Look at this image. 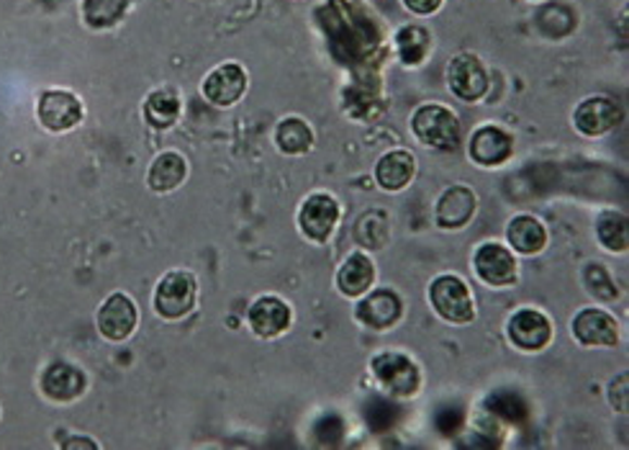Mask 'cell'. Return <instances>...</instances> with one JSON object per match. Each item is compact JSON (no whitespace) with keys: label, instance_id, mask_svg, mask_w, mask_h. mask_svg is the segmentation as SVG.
Listing matches in <instances>:
<instances>
[{"label":"cell","instance_id":"1","mask_svg":"<svg viewBox=\"0 0 629 450\" xmlns=\"http://www.w3.org/2000/svg\"><path fill=\"white\" fill-rule=\"evenodd\" d=\"M412 129L422 145L432 147V150L450 152L461 145V122L450 109L437 103H427L416 109L412 118Z\"/></svg>","mask_w":629,"mask_h":450},{"label":"cell","instance_id":"2","mask_svg":"<svg viewBox=\"0 0 629 450\" xmlns=\"http://www.w3.org/2000/svg\"><path fill=\"white\" fill-rule=\"evenodd\" d=\"M429 301L435 312L450 325H468L476 320V304L468 284L457 276H440L429 286Z\"/></svg>","mask_w":629,"mask_h":450},{"label":"cell","instance_id":"3","mask_svg":"<svg viewBox=\"0 0 629 450\" xmlns=\"http://www.w3.org/2000/svg\"><path fill=\"white\" fill-rule=\"evenodd\" d=\"M198 297L196 278L186 271H173L154 288V312L162 320H180L193 312Z\"/></svg>","mask_w":629,"mask_h":450},{"label":"cell","instance_id":"4","mask_svg":"<svg viewBox=\"0 0 629 450\" xmlns=\"http://www.w3.org/2000/svg\"><path fill=\"white\" fill-rule=\"evenodd\" d=\"M339 216H342V211H339L337 199L327 193L309 196L299 211L301 235L311 242H327L339 224Z\"/></svg>","mask_w":629,"mask_h":450},{"label":"cell","instance_id":"5","mask_svg":"<svg viewBox=\"0 0 629 450\" xmlns=\"http://www.w3.org/2000/svg\"><path fill=\"white\" fill-rule=\"evenodd\" d=\"M373 371H376L380 386L395 397H414L422 386L419 368L412 363V358L401 353H380L373 361Z\"/></svg>","mask_w":629,"mask_h":450},{"label":"cell","instance_id":"6","mask_svg":"<svg viewBox=\"0 0 629 450\" xmlns=\"http://www.w3.org/2000/svg\"><path fill=\"white\" fill-rule=\"evenodd\" d=\"M508 340L512 346H517L525 353H540L550 346L553 340V325L542 312L537 309H519L517 314H512L506 325Z\"/></svg>","mask_w":629,"mask_h":450},{"label":"cell","instance_id":"7","mask_svg":"<svg viewBox=\"0 0 629 450\" xmlns=\"http://www.w3.org/2000/svg\"><path fill=\"white\" fill-rule=\"evenodd\" d=\"M473 265H476L478 278L493 288H506L517 284V258H514V252L504 248V245H480L476 258H473Z\"/></svg>","mask_w":629,"mask_h":450},{"label":"cell","instance_id":"8","mask_svg":"<svg viewBox=\"0 0 629 450\" xmlns=\"http://www.w3.org/2000/svg\"><path fill=\"white\" fill-rule=\"evenodd\" d=\"M37 116L49 132H70L83 122V103L70 90H47L39 98Z\"/></svg>","mask_w":629,"mask_h":450},{"label":"cell","instance_id":"9","mask_svg":"<svg viewBox=\"0 0 629 450\" xmlns=\"http://www.w3.org/2000/svg\"><path fill=\"white\" fill-rule=\"evenodd\" d=\"M137 322V304L126 293H113L103 301L101 312H98V329L111 342H124L126 337H131Z\"/></svg>","mask_w":629,"mask_h":450},{"label":"cell","instance_id":"10","mask_svg":"<svg viewBox=\"0 0 629 450\" xmlns=\"http://www.w3.org/2000/svg\"><path fill=\"white\" fill-rule=\"evenodd\" d=\"M357 322L367 329H376V333H386L391 329L395 322L404 314V304H401L399 293L391 288H378L370 297H365L357 304Z\"/></svg>","mask_w":629,"mask_h":450},{"label":"cell","instance_id":"11","mask_svg":"<svg viewBox=\"0 0 629 450\" xmlns=\"http://www.w3.org/2000/svg\"><path fill=\"white\" fill-rule=\"evenodd\" d=\"M448 80L452 93L463 98V101H480L489 90V75H486V67L480 65L476 54H457L450 62Z\"/></svg>","mask_w":629,"mask_h":450},{"label":"cell","instance_id":"12","mask_svg":"<svg viewBox=\"0 0 629 450\" xmlns=\"http://www.w3.org/2000/svg\"><path fill=\"white\" fill-rule=\"evenodd\" d=\"M574 337L586 348H614L619 342V325L602 309H583L574 320Z\"/></svg>","mask_w":629,"mask_h":450},{"label":"cell","instance_id":"13","mask_svg":"<svg viewBox=\"0 0 629 450\" xmlns=\"http://www.w3.org/2000/svg\"><path fill=\"white\" fill-rule=\"evenodd\" d=\"M621 122V111L617 101L606 96H591L578 105L574 114L576 129L586 137H602L606 132H612L614 126Z\"/></svg>","mask_w":629,"mask_h":450},{"label":"cell","instance_id":"14","mask_svg":"<svg viewBox=\"0 0 629 450\" xmlns=\"http://www.w3.org/2000/svg\"><path fill=\"white\" fill-rule=\"evenodd\" d=\"M247 93V73L237 62H224L203 80V96L214 105H235Z\"/></svg>","mask_w":629,"mask_h":450},{"label":"cell","instance_id":"15","mask_svg":"<svg viewBox=\"0 0 629 450\" xmlns=\"http://www.w3.org/2000/svg\"><path fill=\"white\" fill-rule=\"evenodd\" d=\"M470 160L480 167H499L514 154V139L499 126H480L470 139Z\"/></svg>","mask_w":629,"mask_h":450},{"label":"cell","instance_id":"16","mask_svg":"<svg viewBox=\"0 0 629 450\" xmlns=\"http://www.w3.org/2000/svg\"><path fill=\"white\" fill-rule=\"evenodd\" d=\"M85 374L73 363H52L41 376V391L52 402H73L85 393Z\"/></svg>","mask_w":629,"mask_h":450},{"label":"cell","instance_id":"17","mask_svg":"<svg viewBox=\"0 0 629 450\" xmlns=\"http://www.w3.org/2000/svg\"><path fill=\"white\" fill-rule=\"evenodd\" d=\"M293 312L278 297H260L250 307V327L260 337H278L291 327Z\"/></svg>","mask_w":629,"mask_h":450},{"label":"cell","instance_id":"18","mask_svg":"<svg viewBox=\"0 0 629 450\" xmlns=\"http://www.w3.org/2000/svg\"><path fill=\"white\" fill-rule=\"evenodd\" d=\"M476 207L478 199L470 188L452 186L437 201V224L442 229H463L473 220V214H476Z\"/></svg>","mask_w":629,"mask_h":450},{"label":"cell","instance_id":"19","mask_svg":"<svg viewBox=\"0 0 629 450\" xmlns=\"http://www.w3.org/2000/svg\"><path fill=\"white\" fill-rule=\"evenodd\" d=\"M416 173V160L412 152L393 150L383 154L376 165V180L383 191H404Z\"/></svg>","mask_w":629,"mask_h":450},{"label":"cell","instance_id":"20","mask_svg":"<svg viewBox=\"0 0 629 450\" xmlns=\"http://www.w3.org/2000/svg\"><path fill=\"white\" fill-rule=\"evenodd\" d=\"M376 280V265L365 252H355L342 263V268L337 273V288L342 291V297L357 299L363 297L367 288Z\"/></svg>","mask_w":629,"mask_h":450},{"label":"cell","instance_id":"21","mask_svg":"<svg viewBox=\"0 0 629 450\" xmlns=\"http://www.w3.org/2000/svg\"><path fill=\"white\" fill-rule=\"evenodd\" d=\"M188 175V163L186 158L178 152H162L158 160H154L150 167V175H147V183H150L152 191L158 193H169L186 180Z\"/></svg>","mask_w":629,"mask_h":450},{"label":"cell","instance_id":"22","mask_svg":"<svg viewBox=\"0 0 629 450\" xmlns=\"http://www.w3.org/2000/svg\"><path fill=\"white\" fill-rule=\"evenodd\" d=\"M508 245L521 255H537V252L545 250L548 245V232L534 216H517V220L508 222L506 229Z\"/></svg>","mask_w":629,"mask_h":450},{"label":"cell","instance_id":"23","mask_svg":"<svg viewBox=\"0 0 629 450\" xmlns=\"http://www.w3.org/2000/svg\"><path fill=\"white\" fill-rule=\"evenodd\" d=\"M275 145L286 154H306L314 147V132L303 118L288 116L275 129Z\"/></svg>","mask_w":629,"mask_h":450},{"label":"cell","instance_id":"24","mask_svg":"<svg viewBox=\"0 0 629 450\" xmlns=\"http://www.w3.org/2000/svg\"><path fill=\"white\" fill-rule=\"evenodd\" d=\"M395 49H399V58L404 65H422L427 60L429 49H432V39L422 26H404L395 34Z\"/></svg>","mask_w":629,"mask_h":450},{"label":"cell","instance_id":"25","mask_svg":"<svg viewBox=\"0 0 629 450\" xmlns=\"http://www.w3.org/2000/svg\"><path fill=\"white\" fill-rule=\"evenodd\" d=\"M144 116L154 129H167V126L178 122L180 101L169 90H154L144 103Z\"/></svg>","mask_w":629,"mask_h":450},{"label":"cell","instance_id":"26","mask_svg":"<svg viewBox=\"0 0 629 450\" xmlns=\"http://www.w3.org/2000/svg\"><path fill=\"white\" fill-rule=\"evenodd\" d=\"M596 237L606 250L627 252V216L619 214V211H604L596 222Z\"/></svg>","mask_w":629,"mask_h":450},{"label":"cell","instance_id":"27","mask_svg":"<svg viewBox=\"0 0 629 450\" xmlns=\"http://www.w3.org/2000/svg\"><path fill=\"white\" fill-rule=\"evenodd\" d=\"M126 5H129V0H83V18L93 29H109L122 21Z\"/></svg>","mask_w":629,"mask_h":450},{"label":"cell","instance_id":"28","mask_svg":"<svg viewBox=\"0 0 629 450\" xmlns=\"http://www.w3.org/2000/svg\"><path fill=\"white\" fill-rule=\"evenodd\" d=\"M355 237H357V242L363 245V248H367V250H380V248H383V245L388 242V220H386V214H380V211H370V214H365L363 220L357 222Z\"/></svg>","mask_w":629,"mask_h":450},{"label":"cell","instance_id":"29","mask_svg":"<svg viewBox=\"0 0 629 450\" xmlns=\"http://www.w3.org/2000/svg\"><path fill=\"white\" fill-rule=\"evenodd\" d=\"M583 284L589 288L591 297L602 299V301H614L617 299V286H614V280L609 278V273L604 271V265L599 263H591L589 268L583 273Z\"/></svg>","mask_w":629,"mask_h":450},{"label":"cell","instance_id":"30","mask_svg":"<svg viewBox=\"0 0 629 450\" xmlns=\"http://www.w3.org/2000/svg\"><path fill=\"white\" fill-rule=\"evenodd\" d=\"M404 5L416 16H432L435 11H440L442 0H404Z\"/></svg>","mask_w":629,"mask_h":450},{"label":"cell","instance_id":"31","mask_svg":"<svg viewBox=\"0 0 629 450\" xmlns=\"http://www.w3.org/2000/svg\"><path fill=\"white\" fill-rule=\"evenodd\" d=\"M98 448L96 442H90V440H73V442H65V448Z\"/></svg>","mask_w":629,"mask_h":450}]
</instances>
